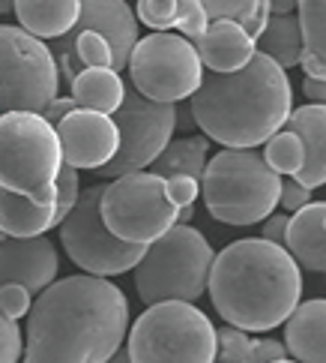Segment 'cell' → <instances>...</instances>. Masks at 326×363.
<instances>
[{"mask_svg":"<svg viewBox=\"0 0 326 363\" xmlns=\"http://www.w3.org/2000/svg\"><path fill=\"white\" fill-rule=\"evenodd\" d=\"M108 363H132V360H129V352H126V348H117L114 357H111Z\"/></svg>","mask_w":326,"mask_h":363,"instance_id":"cell-42","label":"cell"},{"mask_svg":"<svg viewBox=\"0 0 326 363\" xmlns=\"http://www.w3.org/2000/svg\"><path fill=\"white\" fill-rule=\"evenodd\" d=\"M252 354V336L237 328H219L216 330V360L219 363H249Z\"/></svg>","mask_w":326,"mask_h":363,"instance_id":"cell-27","label":"cell"},{"mask_svg":"<svg viewBox=\"0 0 326 363\" xmlns=\"http://www.w3.org/2000/svg\"><path fill=\"white\" fill-rule=\"evenodd\" d=\"M296 24L303 36L299 67L305 79H326V0H296Z\"/></svg>","mask_w":326,"mask_h":363,"instance_id":"cell-22","label":"cell"},{"mask_svg":"<svg viewBox=\"0 0 326 363\" xmlns=\"http://www.w3.org/2000/svg\"><path fill=\"white\" fill-rule=\"evenodd\" d=\"M311 201V189L299 186L296 180H281V192H279V207L281 213H296L299 207H305Z\"/></svg>","mask_w":326,"mask_h":363,"instance_id":"cell-35","label":"cell"},{"mask_svg":"<svg viewBox=\"0 0 326 363\" xmlns=\"http://www.w3.org/2000/svg\"><path fill=\"white\" fill-rule=\"evenodd\" d=\"M60 69L51 48L28 30L0 24V114H42L57 99Z\"/></svg>","mask_w":326,"mask_h":363,"instance_id":"cell-9","label":"cell"},{"mask_svg":"<svg viewBox=\"0 0 326 363\" xmlns=\"http://www.w3.org/2000/svg\"><path fill=\"white\" fill-rule=\"evenodd\" d=\"M16 6V0H0V9H12Z\"/></svg>","mask_w":326,"mask_h":363,"instance_id":"cell-43","label":"cell"},{"mask_svg":"<svg viewBox=\"0 0 326 363\" xmlns=\"http://www.w3.org/2000/svg\"><path fill=\"white\" fill-rule=\"evenodd\" d=\"M111 121L120 133V147L114 160L99 168L102 177H123L144 168L168 147L177 129V106L153 102L141 96L135 87H126L120 108L111 114Z\"/></svg>","mask_w":326,"mask_h":363,"instance_id":"cell-12","label":"cell"},{"mask_svg":"<svg viewBox=\"0 0 326 363\" xmlns=\"http://www.w3.org/2000/svg\"><path fill=\"white\" fill-rule=\"evenodd\" d=\"M213 246L194 225H174L150 243L135 264V289L147 306L180 301L192 303L206 291Z\"/></svg>","mask_w":326,"mask_h":363,"instance_id":"cell-5","label":"cell"},{"mask_svg":"<svg viewBox=\"0 0 326 363\" xmlns=\"http://www.w3.org/2000/svg\"><path fill=\"white\" fill-rule=\"evenodd\" d=\"M63 165L57 133L42 114H0V189L54 204V180Z\"/></svg>","mask_w":326,"mask_h":363,"instance_id":"cell-6","label":"cell"},{"mask_svg":"<svg viewBox=\"0 0 326 363\" xmlns=\"http://www.w3.org/2000/svg\"><path fill=\"white\" fill-rule=\"evenodd\" d=\"M75 30H96L108 40L114 72H120L138 43V18L126 0H81Z\"/></svg>","mask_w":326,"mask_h":363,"instance_id":"cell-15","label":"cell"},{"mask_svg":"<svg viewBox=\"0 0 326 363\" xmlns=\"http://www.w3.org/2000/svg\"><path fill=\"white\" fill-rule=\"evenodd\" d=\"M126 94V84L120 79V72L114 69H102V67H90L81 69L72 79V99L78 108L87 111H99V114H111L120 108Z\"/></svg>","mask_w":326,"mask_h":363,"instance_id":"cell-23","label":"cell"},{"mask_svg":"<svg viewBox=\"0 0 326 363\" xmlns=\"http://www.w3.org/2000/svg\"><path fill=\"white\" fill-rule=\"evenodd\" d=\"M54 133L60 141V157L75 172H99L105 162L114 160L120 147V133L108 114L75 108L60 123H54Z\"/></svg>","mask_w":326,"mask_h":363,"instance_id":"cell-13","label":"cell"},{"mask_svg":"<svg viewBox=\"0 0 326 363\" xmlns=\"http://www.w3.org/2000/svg\"><path fill=\"white\" fill-rule=\"evenodd\" d=\"M126 336L132 363H216V328L192 303L147 306Z\"/></svg>","mask_w":326,"mask_h":363,"instance_id":"cell-7","label":"cell"},{"mask_svg":"<svg viewBox=\"0 0 326 363\" xmlns=\"http://www.w3.org/2000/svg\"><path fill=\"white\" fill-rule=\"evenodd\" d=\"M129 79L141 96L174 106L201 87L204 67L194 45L177 33H150L129 55Z\"/></svg>","mask_w":326,"mask_h":363,"instance_id":"cell-10","label":"cell"},{"mask_svg":"<svg viewBox=\"0 0 326 363\" xmlns=\"http://www.w3.org/2000/svg\"><path fill=\"white\" fill-rule=\"evenodd\" d=\"M78 196H81V184H78V172L72 165L63 162L57 180H54V228L69 216V211L75 207Z\"/></svg>","mask_w":326,"mask_h":363,"instance_id":"cell-28","label":"cell"},{"mask_svg":"<svg viewBox=\"0 0 326 363\" xmlns=\"http://www.w3.org/2000/svg\"><path fill=\"white\" fill-rule=\"evenodd\" d=\"M276 360H288L284 342L272 340V336H255V340H252L249 363H276Z\"/></svg>","mask_w":326,"mask_h":363,"instance_id":"cell-34","label":"cell"},{"mask_svg":"<svg viewBox=\"0 0 326 363\" xmlns=\"http://www.w3.org/2000/svg\"><path fill=\"white\" fill-rule=\"evenodd\" d=\"M201 57V67L216 75L240 72L257 55V40L245 33L237 21H213L198 43H192Z\"/></svg>","mask_w":326,"mask_h":363,"instance_id":"cell-16","label":"cell"},{"mask_svg":"<svg viewBox=\"0 0 326 363\" xmlns=\"http://www.w3.org/2000/svg\"><path fill=\"white\" fill-rule=\"evenodd\" d=\"M12 9L21 21V30L36 40H60L75 28L81 0H16Z\"/></svg>","mask_w":326,"mask_h":363,"instance_id":"cell-20","label":"cell"},{"mask_svg":"<svg viewBox=\"0 0 326 363\" xmlns=\"http://www.w3.org/2000/svg\"><path fill=\"white\" fill-rule=\"evenodd\" d=\"M165 192H168V199H171V204L177 207H192L194 199L201 196V180H194V177H165Z\"/></svg>","mask_w":326,"mask_h":363,"instance_id":"cell-32","label":"cell"},{"mask_svg":"<svg viewBox=\"0 0 326 363\" xmlns=\"http://www.w3.org/2000/svg\"><path fill=\"white\" fill-rule=\"evenodd\" d=\"M293 135H299L305 147V162L293 174V180L305 189H318L326 184V106H299L291 111L288 123Z\"/></svg>","mask_w":326,"mask_h":363,"instance_id":"cell-18","label":"cell"},{"mask_svg":"<svg viewBox=\"0 0 326 363\" xmlns=\"http://www.w3.org/2000/svg\"><path fill=\"white\" fill-rule=\"evenodd\" d=\"M48 228H54V204H36L28 196L0 189V235L39 238Z\"/></svg>","mask_w":326,"mask_h":363,"instance_id":"cell-21","label":"cell"},{"mask_svg":"<svg viewBox=\"0 0 326 363\" xmlns=\"http://www.w3.org/2000/svg\"><path fill=\"white\" fill-rule=\"evenodd\" d=\"M288 213H269L264 223H260V240L267 243H276V246H284V235H288Z\"/></svg>","mask_w":326,"mask_h":363,"instance_id":"cell-36","label":"cell"},{"mask_svg":"<svg viewBox=\"0 0 326 363\" xmlns=\"http://www.w3.org/2000/svg\"><path fill=\"white\" fill-rule=\"evenodd\" d=\"M284 250L311 274H326V201H308L288 219Z\"/></svg>","mask_w":326,"mask_h":363,"instance_id":"cell-17","label":"cell"},{"mask_svg":"<svg viewBox=\"0 0 326 363\" xmlns=\"http://www.w3.org/2000/svg\"><path fill=\"white\" fill-rule=\"evenodd\" d=\"M177 126H194V121H192V111H189V108H186V111L177 108Z\"/></svg>","mask_w":326,"mask_h":363,"instance_id":"cell-41","label":"cell"},{"mask_svg":"<svg viewBox=\"0 0 326 363\" xmlns=\"http://www.w3.org/2000/svg\"><path fill=\"white\" fill-rule=\"evenodd\" d=\"M303 90H305V96L315 102V106H326V79H305Z\"/></svg>","mask_w":326,"mask_h":363,"instance_id":"cell-38","label":"cell"},{"mask_svg":"<svg viewBox=\"0 0 326 363\" xmlns=\"http://www.w3.org/2000/svg\"><path fill=\"white\" fill-rule=\"evenodd\" d=\"M284 352L296 363H326V301L296 303L284 321Z\"/></svg>","mask_w":326,"mask_h":363,"instance_id":"cell-19","label":"cell"},{"mask_svg":"<svg viewBox=\"0 0 326 363\" xmlns=\"http://www.w3.org/2000/svg\"><path fill=\"white\" fill-rule=\"evenodd\" d=\"M206 147L210 141L204 135H189V138H171L168 147L156 157L150 165H153V174L159 177H194L201 180L204 168H206Z\"/></svg>","mask_w":326,"mask_h":363,"instance_id":"cell-24","label":"cell"},{"mask_svg":"<svg viewBox=\"0 0 326 363\" xmlns=\"http://www.w3.org/2000/svg\"><path fill=\"white\" fill-rule=\"evenodd\" d=\"M177 9L180 0H141L135 6V16L147 28H153V33H168V28L177 24Z\"/></svg>","mask_w":326,"mask_h":363,"instance_id":"cell-29","label":"cell"},{"mask_svg":"<svg viewBox=\"0 0 326 363\" xmlns=\"http://www.w3.org/2000/svg\"><path fill=\"white\" fill-rule=\"evenodd\" d=\"M21 360V328L0 309V363Z\"/></svg>","mask_w":326,"mask_h":363,"instance_id":"cell-31","label":"cell"},{"mask_svg":"<svg viewBox=\"0 0 326 363\" xmlns=\"http://www.w3.org/2000/svg\"><path fill=\"white\" fill-rule=\"evenodd\" d=\"M276 363H296V360H276Z\"/></svg>","mask_w":326,"mask_h":363,"instance_id":"cell-44","label":"cell"},{"mask_svg":"<svg viewBox=\"0 0 326 363\" xmlns=\"http://www.w3.org/2000/svg\"><path fill=\"white\" fill-rule=\"evenodd\" d=\"M99 216L114 238L135 246H150L177 225V207L165 192V177L132 172L102 186Z\"/></svg>","mask_w":326,"mask_h":363,"instance_id":"cell-8","label":"cell"},{"mask_svg":"<svg viewBox=\"0 0 326 363\" xmlns=\"http://www.w3.org/2000/svg\"><path fill=\"white\" fill-rule=\"evenodd\" d=\"M257 51L267 55L272 63L288 72L291 67H299L303 57V36H299L296 16H269L264 33L257 36Z\"/></svg>","mask_w":326,"mask_h":363,"instance_id":"cell-25","label":"cell"},{"mask_svg":"<svg viewBox=\"0 0 326 363\" xmlns=\"http://www.w3.org/2000/svg\"><path fill=\"white\" fill-rule=\"evenodd\" d=\"M99 199H102V186H87V192L78 196L69 216L57 228H60L63 250H66L72 262L87 277L105 279V277L126 274V270H135L147 246H135L114 238L99 216Z\"/></svg>","mask_w":326,"mask_h":363,"instance_id":"cell-11","label":"cell"},{"mask_svg":"<svg viewBox=\"0 0 326 363\" xmlns=\"http://www.w3.org/2000/svg\"><path fill=\"white\" fill-rule=\"evenodd\" d=\"M281 177L257 150H221L201 174V196L213 219L225 225L264 223L279 207Z\"/></svg>","mask_w":326,"mask_h":363,"instance_id":"cell-4","label":"cell"},{"mask_svg":"<svg viewBox=\"0 0 326 363\" xmlns=\"http://www.w3.org/2000/svg\"><path fill=\"white\" fill-rule=\"evenodd\" d=\"M30 291L28 289H21V285H0V309L12 318V321H18L21 315H28L30 313Z\"/></svg>","mask_w":326,"mask_h":363,"instance_id":"cell-33","label":"cell"},{"mask_svg":"<svg viewBox=\"0 0 326 363\" xmlns=\"http://www.w3.org/2000/svg\"><path fill=\"white\" fill-rule=\"evenodd\" d=\"M180 33L186 36L189 43H198L201 36L206 33L210 28V18H206V12L201 6V0H180V9H177V24Z\"/></svg>","mask_w":326,"mask_h":363,"instance_id":"cell-30","label":"cell"},{"mask_svg":"<svg viewBox=\"0 0 326 363\" xmlns=\"http://www.w3.org/2000/svg\"><path fill=\"white\" fill-rule=\"evenodd\" d=\"M60 258L45 235L0 238V285H21L30 294H42L57 279Z\"/></svg>","mask_w":326,"mask_h":363,"instance_id":"cell-14","label":"cell"},{"mask_svg":"<svg viewBox=\"0 0 326 363\" xmlns=\"http://www.w3.org/2000/svg\"><path fill=\"white\" fill-rule=\"evenodd\" d=\"M267 6H269V16H293L296 0H267Z\"/></svg>","mask_w":326,"mask_h":363,"instance_id":"cell-39","label":"cell"},{"mask_svg":"<svg viewBox=\"0 0 326 363\" xmlns=\"http://www.w3.org/2000/svg\"><path fill=\"white\" fill-rule=\"evenodd\" d=\"M206 291L225 324L249 336L269 333L296 309L303 274L284 246L243 238L216 252Z\"/></svg>","mask_w":326,"mask_h":363,"instance_id":"cell-3","label":"cell"},{"mask_svg":"<svg viewBox=\"0 0 326 363\" xmlns=\"http://www.w3.org/2000/svg\"><path fill=\"white\" fill-rule=\"evenodd\" d=\"M192 213H194V207H180V211H177V225H189Z\"/></svg>","mask_w":326,"mask_h":363,"instance_id":"cell-40","label":"cell"},{"mask_svg":"<svg viewBox=\"0 0 326 363\" xmlns=\"http://www.w3.org/2000/svg\"><path fill=\"white\" fill-rule=\"evenodd\" d=\"M264 162L279 177L281 174H291L293 177L299 168H303V162H305V147H303V141H299V135H293L291 129H279V133L267 141Z\"/></svg>","mask_w":326,"mask_h":363,"instance_id":"cell-26","label":"cell"},{"mask_svg":"<svg viewBox=\"0 0 326 363\" xmlns=\"http://www.w3.org/2000/svg\"><path fill=\"white\" fill-rule=\"evenodd\" d=\"M189 99L194 126L206 141H219L225 150L267 145L293 111L288 72L260 51L240 72H206Z\"/></svg>","mask_w":326,"mask_h":363,"instance_id":"cell-2","label":"cell"},{"mask_svg":"<svg viewBox=\"0 0 326 363\" xmlns=\"http://www.w3.org/2000/svg\"><path fill=\"white\" fill-rule=\"evenodd\" d=\"M78 106H75V99H51L48 102V108L42 111V118L51 123V126H54V123H60L63 118H66V114L69 111H75Z\"/></svg>","mask_w":326,"mask_h":363,"instance_id":"cell-37","label":"cell"},{"mask_svg":"<svg viewBox=\"0 0 326 363\" xmlns=\"http://www.w3.org/2000/svg\"><path fill=\"white\" fill-rule=\"evenodd\" d=\"M129 333L126 294L102 277H63L30 303L21 363H108Z\"/></svg>","mask_w":326,"mask_h":363,"instance_id":"cell-1","label":"cell"}]
</instances>
